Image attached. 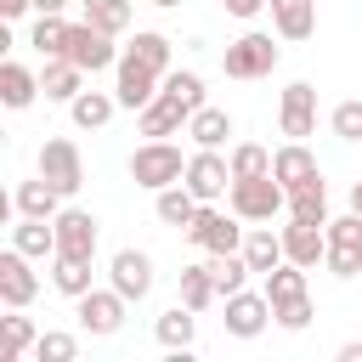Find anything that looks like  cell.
<instances>
[{
	"mask_svg": "<svg viewBox=\"0 0 362 362\" xmlns=\"http://www.w3.org/2000/svg\"><path fill=\"white\" fill-rule=\"evenodd\" d=\"M23 11H34V6H28V0H0V17H6V23L23 17Z\"/></svg>",
	"mask_w": 362,
	"mask_h": 362,
	"instance_id": "cell-45",
	"label": "cell"
},
{
	"mask_svg": "<svg viewBox=\"0 0 362 362\" xmlns=\"http://www.w3.org/2000/svg\"><path fill=\"white\" fill-rule=\"evenodd\" d=\"M130 57H141L147 68H158V74H170V40L158 34V28H136V40L124 45Z\"/></svg>",
	"mask_w": 362,
	"mask_h": 362,
	"instance_id": "cell-34",
	"label": "cell"
},
{
	"mask_svg": "<svg viewBox=\"0 0 362 362\" xmlns=\"http://www.w3.org/2000/svg\"><path fill=\"white\" fill-rule=\"evenodd\" d=\"M277 328H288V334H300V328H311V294H300V300H288V305H277Z\"/></svg>",
	"mask_w": 362,
	"mask_h": 362,
	"instance_id": "cell-42",
	"label": "cell"
},
{
	"mask_svg": "<svg viewBox=\"0 0 362 362\" xmlns=\"http://www.w3.org/2000/svg\"><path fill=\"white\" fill-rule=\"evenodd\" d=\"M317 130V90L305 85V79H294L288 90H283V136L288 141H305Z\"/></svg>",
	"mask_w": 362,
	"mask_h": 362,
	"instance_id": "cell-15",
	"label": "cell"
},
{
	"mask_svg": "<svg viewBox=\"0 0 362 362\" xmlns=\"http://www.w3.org/2000/svg\"><path fill=\"white\" fill-rule=\"evenodd\" d=\"M107 277H113V288L136 305V300L153 294V255H141V249H119L113 266H107Z\"/></svg>",
	"mask_w": 362,
	"mask_h": 362,
	"instance_id": "cell-13",
	"label": "cell"
},
{
	"mask_svg": "<svg viewBox=\"0 0 362 362\" xmlns=\"http://www.w3.org/2000/svg\"><path fill=\"white\" fill-rule=\"evenodd\" d=\"M147 6H158V11H170V6H181V0H147Z\"/></svg>",
	"mask_w": 362,
	"mask_h": 362,
	"instance_id": "cell-49",
	"label": "cell"
},
{
	"mask_svg": "<svg viewBox=\"0 0 362 362\" xmlns=\"http://www.w3.org/2000/svg\"><path fill=\"white\" fill-rule=\"evenodd\" d=\"M187 136L198 141V147H226V136H232V113L226 107H198L192 119H187Z\"/></svg>",
	"mask_w": 362,
	"mask_h": 362,
	"instance_id": "cell-27",
	"label": "cell"
},
{
	"mask_svg": "<svg viewBox=\"0 0 362 362\" xmlns=\"http://www.w3.org/2000/svg\"><path fill=\"white\" fill-rule=\"evenodd\" d=\"M124 311H130V300L119 294V288H90V294H79V328L85 334H96V339H107V334H119L124 328Z\"/></svg>",
	"mask_w": 362,
	"mask_h": 362,
	"instance_id": "cell-7",
	"label": "cell"
},
{
	"mask_svg": "<svg viewBox=\"0 0 362 362\" xmlns=\"http://www.w3.org/2000/svg\"><path fill=\"white\" fill-rule=\"evenodd\" d=\"M158 85H164V74H158V68H147V62H141V57H130V51L119 57V79H113L119 107H136V113H141V107L158 96Z\"/></svg>",
	"mask_w": 362,
	"mask_h": 362,
	"instance_id": "cell-10",
	"label": "cell"
},
{
	"mask_svg": "<svg viewBox=\"0 0 362 362\" xmlns=\"http://www.w3.org/2000/svg\"><path fill=\"white\" fill-rule=\"evenodd\" d=\"M328 124H334V136L339 141H362V102L351 96V102H339L334 113H328Z\"/></svg>",
	"mask_w": 362,
	"mask_h": 362,
	"instance_id": "cell-41",
	"label": "cell"
},
{
	"mask_svg": "<svg viewBox=\"0 0 362 362\" xmlns=\"http://www.w3.org/2000/svg\"><path fill=\"white\" fill-rule=\"evenodd\" d=\"M288 221L328 226V187H322V175H317V181H305L300 192H288Z\"/></svg>",
	"mask_w": 362,
	"mask_h": 362,
	"instance_id": "cell-28",
	"label": "cell"
},
{
	"mask_svg": "<svg viewBox=\"0 0 362 362\" xmlns=\"http://www.w3.org/2000/svg\"><path fill=\"white\" fill-rule=\"evenodd\" d=\"M85 23H96L102 34L119 40V34L130 28V0H90V6H85Z\"/></svg>",
	"mask_w": 362,
	"mask_h": 362,
	"instance_id": "cell-35",
	"label": "cell"
},
{
	"mask_svg": "<svg viewBox=\"0 0 362 362\" xmlns=\"http://www.w3.org/2000/svg\"><path fill=\"white\" fill-rule=\"evenodd\" d=\"M272 175L288 187V192H300L305 181H317L322 170H317V153L305 147V141H283L277 153H272Z\"/></svg>",
	"mask_w": 362,
	"mask_h": 362,
	"instance_id": "cell-16",
	"label": "cell"
},
{
	"mask_svg": "<svg viewBox=\"0 0 362 362\" xmlns=\"http://www.w3.org/2000/svg\"><path fill=\"white\" fill-rule=\"evenodd\" d=\"M334 277H362V249H339V243H328V260H322Z\"/></svg>",
	"mask_w": 362,
	"mask_h": 362,
	"instance_id": "cell-43",
	"label": "cell"
},
{
	"mask_svg": "<svg viewBox=\"0 0 362 362\" xmlns=\"http://www.w3.org/2000/svg\"><path fill=\"white\" fill-rule=\"evenodd\" d=\"M79 6H90V0H79Z\"/></svg>",
	"mask_w": 362,
	"mask_h": 362,
	"instance_id": "cell-50",
	"label": "cell"
},
{
	"mask_svg": "<svg viewBox=\"0 0 362 362\" xmlns=\"http://www.w3.org/2000/svg\"><path fill=\"white\" fill-rule=\"evenodd\" d=\"M283 255L305 272H317L328 260V226H311V221H288L283 226Z\"/></svg>",
	"mask_w": 362,
	"mask_h": 362,
	"instance_id": "cell-14",
	"label": "cell"
},
{
	"mask_svg": "<svg viewBox=\"0 0 362 362\" xmlns=\"http://www.w3.org/2000/svg\"><path fill=\"white\" fill-rule=\"evenodd\" d=\"M0 328H6V345H0V362H17V356H28L34 351V322L28 317H0Z\"/></svg>",
	"mask_w": 362,
	"mask_h": 362,
	"instance_id": "cell-38",
	"label": "cell"
},
{
	"mask_svg": "<svg viewBox=\"0 0 362 362\" xmlns=\"http://www.w3.org/2000/svg\"><path fill=\"white\" fill-rule=\"evenodd\" d=\"M243 215L226 204V209H215V204H204L198 209V221L187 226V238L204 249V255H226V249H243V226H238Z\"/></svg>",
	"mask_w": 362,
	"mask_h": 362,
	"instance_id": "cell-4",
	"label": "cell"
},
{
	"mask_svg": "<svg viewBox=\"0 0 362 362\" xmlns=\"http://www.w3.org/2000/svg\"><path fill=\"white\" fill-rule=\"evenodd\" d=\"M221 6H226L232 17H255V11H266L272 0H221Z\"/></svg>",
	"mask_w": 362,
	"mask_h": 362,
	"instance_id": "cell-44",
	"label": "cell"
},
{
	"mask_svg": "<svg viewBox=\"0 0 362 362\" xmlns=\"http://www.w3.org/2000/svg\"><path fill=\"white\" fill-rule=\"evenodd\" d=\"M11 243H17L28 260H51V255H57V221L17 215V226H11Z\"/></svg>",
	"mask_w": 362,
	"mask_h": 362,
	"instance_id": "cell-22",
	"label": "cell"
},
{
	"mask_svg": "<svg viewBox=\"0 0 362 362\" xmlns=\"http://www.w3.org/2000/svg\"><path fill=\"white\" fill-rule=\"evenodd\" d=\"M209 272H215V288H221V300L226 294H238V288H249V260H243V249H226V255H209Z\"/></svg>",
	"mask_w": 362,
	"mask_h": 362,
	"instance_id": "cell-30",
	"label": "cell"
},
{
	"mask_svg": "<svg viewBox=\"0 0 362 362\" xmlns=\"http://www.w3.org/2000/svg\"><path fill=\"white\" fill-rule=\"evenodd\" d=\"M187 119H192V113H187V107H181V102H175V96H170L164 85H158V96H153V102L141 107V119H136V130L158 141V136H175V130H181Z\"/></svg>",
	"mask_w": 362,
	"mask_h": 362,
	"instance_id": "cell-18",
	"label": "cell"
},
{
	"mask_svg": "<svg viewBox=\"0 0 362 362\" xmlns=\"http://www.w3.org/2000/svg\"><path fill=\"white\" fill-rule=\"evenodd\" d=\"M28 6H34V11H40V17H57V11H62V6H68V0H28Z\"/></svg>",
	"mask_w": 362,
	"mask_h": 362,
	"instance_id": "cell-46",
	"label": "cell"
},
{
	"mask_svg": "<svg viewBox=\"0 0 362 362\" xmlns=\"http://www.w3.org/2000/svg\"><path fill=\"white\" fill-rule=\"evenodd\" d=\"M11 209H17V215H34V221H57V209H62V192H57L45 175H34V181H17V192H11Z\"/></svg>",
	"mask_w": 362,
	"mask_h": 362,
	"instance_id": "cell-19",
	"label": "cell"
},
{
	"mask_svg": "<svg viewBox=\"0 0 362 362\" xmlns=\"http://www.w3.org/2000/svg\"><path fill=\"white\" fill-rule=\"evenodd\" d=\"M164 90H170L187 113H198V107H204V79H198L192 68H170V74H164Z\"/></svg>",
	"mask_w": 362,
	"mask_h": 362,
	"instance_id": "cell-36",
	"label": "cell"
},
{
	"mask_svg": "<svg viewBox=\"0 0 362 362\" xmlns=\"http://www.w3.org/2000/svg\"><path fill=\"white\" fill-rule=\"evenodd\" d=\"M300 294H305V266L283 260V266H272V272H266V300H272V311H277V305H288V300H300Z\"/></svg>",
	"mask_w": 362,
	"mask_h": 362,
	"instance_id": "cell-32",
	"label": "cell"
},
{
	"mask_svg": "<svg viewBox=\"0 0 362 362\" xmlns=\"http://www.w3.org/2000/svg\"><path fill=\"white\" fill-rule=\"evenodd\" d=\"M153 209H158V221H164V226H181V232H187V226L198 221V209H204V198H198V192H192L187 181H175V187H164V192H153Z\"/></svg>",
	"mask_w": 362,
	"mask_h": 362,
	"instance_id": "cell-20",
	"label": "cell"
},
{
	"mask_svg": "<svg viewBox=\"0 0 362 362\" xmlns=\"http://www.w3.org/2000/svg\"><path fill=\"white\" fill-rule=\"evenodd\" d=\"M249 175H272V153L260 141H238L232 147V181H249Z\"/></svg>",
	"mask_w": 362,
	"mask_h": 362,
	"instance_id": "cell-37",
	"label": "cell"
},
{
	"mask_svg": "<svg viewBox=\"0 0 362 362\" xmlns=\"http://www.w3.org/2000/svg\"><path fill=\"white\" fill-rule=\"evenodd\" d=\"M68 28H74V23H62V11H57V17H34L28 45H34V51L51 62V57H62V51H68Z\"/></svg>",
	"mask_w": 362,
	"mask_h": 362,
	"instance_id": "cell-33",
	"label": "cell"
},
{
	"mask_svg": "<svg viewBox=\"0 0 362 362\" xmlns=\"http://www.w3.org/2000/svg\"><path fill=\"white\" fill-rule=\"evenodd\" d=\"M328 243H339V249H362V215H356V209L328 215Z\"/></svg>",
	"mask_w": 362,
	"mask_h": 362,
	"instance_id": "cell-40",
	"label": "cell"
},
{
	"mask_svg": "<svg viewBox=\"0 0 362 362\" xmlns=\"http://www.w3.org/2000/svg\"><path fill=\"white\" fill-rule=\"evenodd\" d=\"M277 45H272V34H260V28H249V34H238L226 51H221V68H226V79H266L272 68H277Z\"/></svg>",
	"mask_w": 362,
	"mask_h": 362,
	"instance_id": "cell-2",
	"label": "cell"
},
{
	"mask_svg": "<svg viewBox=\"0 0 362 362\" xmlns=\"http://www.w3.org/2000/svg\"><path fill=\"white\" fill-rule=\"evenodd\" d=\"M226 334L232 339H260L266 334V322H277V311H272V300H266V288L260 294H249V288H238V294H226Z\"/></svg>",
	"mask_w": 362,
	"mask_h": 362,
	"instance_id": "cell-8",
	"label": "cell"
},
{
	"mask_svg": "<svg viewBox=\"0 0 362 362\" xmlns=\"http://www.w3.org/2000/svg\"><path fill=\"white\" fill-rule=\"evenodd\" d=\"M204 204H215V198H226L232 192V158H221V147H198L192 158H187V175H181Z\"/></svg>",
	"mask_w": 362,
	"mask_h": 362,
	"instance_id": "cell-6",
	"label": "cell"
},
{
	"mask_svg": "<svg viewBox=\"0 0 362 362\" xmlns=\"http://www.w3.org/2000/svg\"><path fill=\"white\" fill-rule=\"evenodd\" d=\"M187 175V158H181V147L170 141V136H147L136 153H130V181L136 187H147V192H164V187H175Z\"/></svg>",
	"mask_w": 362,
	"mask_h": 362,
	"instance_id": "cell-1",
	"label": "cell"
},
{
	"mask_svg": "<svg viewBox=\"0 0 362 362\" xmlns=\"http://www.w3.org/2000/svg\"><path fill=\"white\" fill-rule=\"evenodd\" d=\"M96 238H102V221L90 209H57V255L96 260Z\"/></svg>",
	"mask_w": 362,
	"mask_h": 362,
	"instance_id": "cell-11",
	"label": "cell"
},
{
	"mask_svg": "<svg viewBox=\"0 0 362 362\" xmlns=\"http://www.w3.org/2000/svg\"><path fill=\"white\" fill-rule=\"evenodd\" d=\"M34 294H40V277H34L28 255L11 243V249L0 255V300H6L11 311H23V305H34Z\"/></svg>",
	"mask_w": 362,
	"mask_h": 362,
	"instance_id": "cell-12",
	"label": "cell"
},
{
	"mask_svg": "<svg viewBox=\"0 0 362 362\" xmlns=\"http://www.w3.org/2000/svg\"><path fill=\"white\" fill-rule=\"evenodd\" d=\"M40 175L68 198V192H79L85 187V158H79V147L68 141V136H51L45 147H40Z\"/></svg>",
	"mask_w": 362,
	"mask_h": 362,
	"instance_id": "cell-5",
	"label": "cell"
},
{
	"mask_svg": "<svg viewBox=\"0 0 362 362\" xmlns=\"http://www.w3.org/2000/svg\"><path fill=\"white\" fill-rule=\"evenodd\" d=\"M74 356H79V339L74 334H57L51 328V334L34 339V362H74Z\"/></svg>",
	"mask_w": 362,
	"mask_h": 362,
	"instance_id": "cell-39",
	"label": "cell"
},
{
	"mask_svg": "<svg viewBox=\"0 0 362 362\" xmlns=\"http://www.w3.org/2000/svg\"><path fill=\"white\" fill-rule=\"evenodd\" d=\"M113 107H119V96H113V90H79V96L68 102V113H74V124H79V130H102V124L113 119Z\"/></svg>",
	"mask_w": 362,
	"mask_h": 362,
	"instance_id": "cell-26",
	"label": "cell"
},
{
	"mask_svg": "<svg viewBox=\"0 0 362 362\" xmlns=\"http://www.w3.org/2000/svg\"><path fill=\"white\" fill-rule=\"evenodd\" d=\"M243 260H249L260 277H266L272 266H283V260H288V255H283V232H272V226H249V232H243Z\"/></svg>",
	"mask_w": 362,
	"mask_h": 362,
	"instance_id": "cell-24",
	"label": "cell"
},
{
	"mask_svg": "<svg viewBox=\"0 0 362 362\" xmlns=\"http://www.w3.org/2000/svg\"><path fill=\"white\" fill-rule=\"evenodd\" d=\"M153 334H158V345H164V351H192V334H198V311L175 300V305H170V311L153 322Z\"/></svg>",
	"mask_w": 362,
	"mask_h": 362,
	"instance_id": "cell-23",
	"label": "cell"
},
{
	"mask_svg": "<svg viewBox=\"0 0 362 362\" xmlns=\"http://www.w3.org/2000/svg\"><path fill=\"white\" fill-rule=\"evenodd\" d=\"M339 362H362V345L351 339V345H339Z\"/></svg>",
	"mask_w": 362,
	"mask_h": 362,
	"instance_id": "cell-47",
	"label": "cell"
},
{
	"mask_svg": "<svg viewBox=\"0 0 362 362\" xmlns=\"http://www.w3.org/2000/svg\"><path fill=\"white\" fill-rule=\"evenodd\" d=\"M272 28H277V40H288V45L311 40V34H317V0H272Z\"/></svg>",
	"mask_w": 362,
	"mask_h": 362,
	"instance_id": "cell-17",
	"label": "cell"
},
{
	"mask_svg": "<svg viewBox=\"0 0 362 362\" xmlns=\"http://www.w3.org/2000/svg\"><path fill=\"white\" fill-rule=\"evenodd\" d=\"M34 96H40V74H28L23 62H0V102L11 113H23Z\"/></svg>",
	"mask_w": 362,
	"mask_h": 362,
	"instance_id": "cell-25",
	"label": "cell"
},
{
	"mask_svg": "<svg viewBox=\"0 0 362 362\" xmlns=\"http://www.w3.org/2000/svg\"><path fill=\"white\" fill-rule=\"evenodd\" d=\"M40 90H45V102H74L85 90V68L68 62V57H51L45 74H40Z\"/></svg>",
	"mask_w": 362,
	"mask_h": 362,
	"instance_id": "cell-21",
	"label": "cell"
},
{
	"mask_svg": "<svg viewBox=\"0 0 362 362\" xmlns=\"http://www.w3.org/2000/svg\"><path fill=\"white\" fill-rule=\"evenodd\" d=\"M51 283H57L68 300L90 294V260H79V255H51Z\"/></svg>",
	"mask_w": 362,
	"mask_h": 362,
	"instance_id": "cell-29",
	"label": "cell"
},
{
	"mask_svg": "<svg viewBox=\"0 0 362 362\" xmlns=\"http://www.w3.org/2000/svg\"><path fill=\"white\" fill-rule=\"evenodd\" d=\"M226 204L243 215V221H272L277 209H288V187L277 175H249V181H232Z\"/></svg>",
	"mask_w": 362,
	"mask_h": 362,
	"instance_id": "cell-3",
	"label": "cell"
},
{
	"mask_svg": "<svg viewBox=\"0 0 362 362\" xmlns=\"http://www.w3.org/2000/svg\"><path fill=\"white\" fill-rule=\"evenodd\" d=\"M215 300H221V288H215L209 260H204V266H181V305L204 311V305H215Z\"/></svg>",
	"mask_w": 362,
	"mask_h": 362,
	"instance_id": "cell-31",
	"label": "cell"
},
{
	"mask_svg": "<svg viewBox=\"0 0 362 362\" xmlns=\"http://www.w3.org/2000/svg\"><path fill=\"white\" fill-rule=\"evenodd\" d=\"M68 62H79L85 74H102V68H119V51H113V34H102L96 23H74L68 28Z\"/></svg>",
	"mask_w": 362,
	"mask_h": 362,
	"instance_id": "cell-9",
	"label": "cell"
},
{
	"mask_svg": "<svg viewBox=\"0 0 362 362\" xmlns=\"http://www.w3.org/2000/svg\"><path fill=\"white\" fill-rule=\"evenodd\" d=\"M351 209L362 215V181H351Z\"/></svg>",
	"mask_w": 362,
	"mask_h": 362,
	"instance_id": "cell-48",
	"label": "cell"
}]
</instances>
